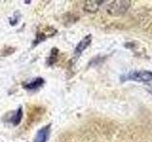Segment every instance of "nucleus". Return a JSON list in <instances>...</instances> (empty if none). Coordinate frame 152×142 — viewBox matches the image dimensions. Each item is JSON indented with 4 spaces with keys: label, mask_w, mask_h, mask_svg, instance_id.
<instances>
[{
    "label": "nucleus",
    "mask_w": 152,
    "mask_h": 142,
    "mask_svg": "<svg viewBox=\"0 0 152 142\" xmlns=\"http://www.w3.org/2000/svg\"><path fill=\"white\" fill-rule=\"evenodd\" d=\"M133 80V82H152V71L146 70H133L121 76V82Z\"/></svg>",
    "instance_id": "nucleus-1"
},
{
    "label": "nucleus",
    "mask_w": 152,
    "mask_h": 142,
    "mask_svg": "<svg viewBox=\"0 0 152 142\" xmlns=\"http://www.w3.org/2000/svg\"><path fill=\"white\" fill-rule=\"evenodd\" d=\"M130 6V1H124V0H117V1L108 2L106 7V11L108 14L112 16H119L125 13Z\"/></svg>",
    "instance_id": "nucleus-2"
},
{
    "label": "nucleus",
    "mask_w": 152,
    "mask_h": 142,
    "mask_svg": "<svg viewBox=\"0 0 152 142\" xmlns=\"http://www.w3.org/2000/svg\"><path fill=\"white\" fill-rule=\"evenodd\" d=\"M55 33H56V30H54V28H52L50 27H47L45 28H42L40 32H37L36 38L34 40V43H33V46H36L39 44V43L48 39V38L53 36Z\"/></svg>",
    "instance_id": "nucleus-3"
},
{
    "label": "nucleus",
    "mask_w": 152,
    "mask_h": 142,
    "mask_svg": "<svg viewBox=\"0 0 152 142\" xmlns=\"http://www.w3.org/2000/svg\"><path fill=\"white\" fill-rule=\"evenodd\" d=\"M91 38H92L91 35L88 34L86 37H84L83 39L79 42V44L76 46L75 50H74V56L76 58H78V57L83 53V51L90 45V43H91Z\"/></svg>",
    "instance_id": "nucleus-4"
},
{
    "label": "nucleus",
    "mask_w": 152,
    "mask_h": 142,
    "mask_svg": "<svg viewBox=\"0 0 152 142\" xmlns=\"http://www.w3.org/2000/svg\"><path fill=\"white\" fill-rule=\"evenodd\" d=\"M50 124L43 127L42 129H40L37 132L33 142H47V139L50 135Z\"/></svg>",
    "instance_id": "nucleus-5"
},
{
    "label": "nucleus",
    "mask_w": 152,
    "mask_h": 142,
    "mask_svg": "<svg viewBox=\"0 0 152 142\" xmlns=\"http://www.w3.org/2000/svg\"><path fill=\"white\" fill-rule=\"evenodd\" d=\"M45 80L44 79L42 78H36L32 80H30V82H26L23 83V86L25 89H28V90H35V89H38L40 88L43 84H44Z\"/></svg>",
    "instance_id": "nucleus-6"
},
{
    "label": "nucleus",
    "mask_w": 152,
    "mask_h": 142,
    "mask_svg": "<svg viewBox=\"0 0 152 142\" xmlns=\"http://www.w3.org/2000/svg\"><path fill=\"white\" fill-rule=\"evenodd\" d=\"M104 3V1H96V0H90L85 3L84 9L88 12H96L99 7Z\"/></svg>",
    "instance_id": "nucleus-7"
},
{
    "label": "nucleus",
    "mask_w": 152,
    "mask_h": 142,
    "mask_svg": "<svg viewBox=\"0 0 152 142\" xmlns=\"http://www.w3.org/2000/svg\"><path fill=\"white\" fill-rule=\"evenodd\" d=\"M22 117H23L22 108H21V107H19L15 112L12 113V117L9 120V121H10V122H12L14 126H16V125L19 124V123H20V121H21V120H22Z\"/></svg>",
    "instance_id": "nucleus-8"
},
{
    "label": "nucleus",
    "mask_w": 152,
    "mask_h": 142,
    "mask_svg": "<svg viewBox=\"0 0 152 142\" xmlns=\"http://www.w3.org/2000/svg\"><path fill=\"white\" fill-rule=\"evenodd\" d=\"M58 49H55V47H53V49H51V52H50V57L48 58V64H49V65H51L53 64L56 60H57V56H58Z\"/></svg>",
    "instance_id": "nucleus-9"
},
{
    "label": "nucleus",
    "mask_w": 152,
    "mask_h": 142,
    "mask_svg": "<svg viewBox=\"0 0 152 142\" xmlns=\"http://www.w3.org/2000/svg\"><path fill=\"white\" fill-rule=\"evenodd\" d=\"M19 12H15L14 13V16L12 17V18H10V23H11V25L12 26H15V24L18 22V18H16V16H17V14H18Z\"/></svg>",
    "instance_id": "nucleus-10"
},
{
    "label": "nucleus",
    "mask_w": 152,
    "mask_h": 142,
    "mask_svg": "<svg viewBox=\"0 0 152 142\" xmlns=\"http://www.w3.org/2000/svg\"><path fill=\"white\" fill-rule=\"evenodd\" d=\"M148 91H149V93H150V94L152 95V86H151V87H150V88L148 89Z\"/></svg>",
    "instance_id": "nucleus-11"
}]
</instances>
